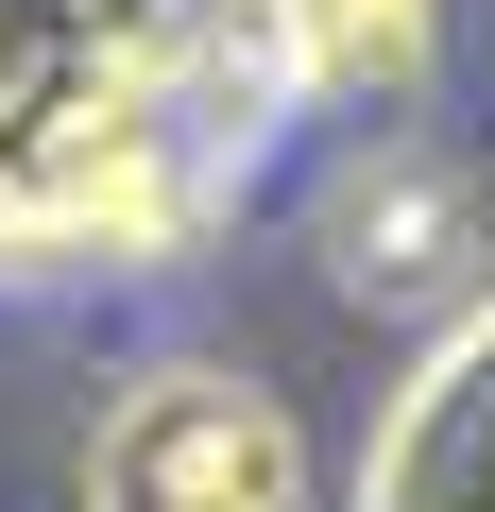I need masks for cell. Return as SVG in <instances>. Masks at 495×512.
I'll use <instances>...</instances> for the list:
<instances>
[{"label":"cell","instance_id":"1","mask_svg":"<svg viewBox=\"0 0 495 512\" xmlns=\"http://www.w3.org/2000/svg\"><path fill=\"white\" fill-rule=\"evenodd\" d=\"M86 512H308V427L222 359H154L86 427Z\"/></svg>","mask_w":495,"mask_h":512},{"label":"cell","instance_id":"2","mask_svg":"<svg viewBox=\"0 0 495 512\" xmlns=\"http://www.w3.org/2000/svg\"><path fill=\"white\" fill-rule=\"evenodd\" d=\"M376 512H495V342H461V359H444V376L410 393Z\"/></svg>","mask_w":495,"mask_h":512},{"label":"cell","instance_id":"3","mask_svg":"<svg viewBox=\"0 0 495 512\" xmlns=\"http://www.w3.org/2000/svg\"><path fill=\"white\" fill-rule=\"evenodd\" d=\"M257 18H274V52H291L308 86H410L444 0H257Z\"/></svg>","mask_w":495,"mask_h":512}]
</instances>
